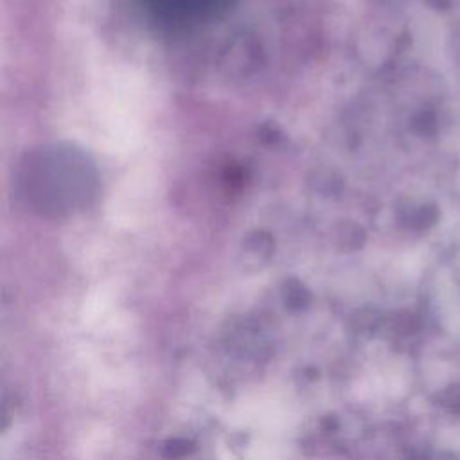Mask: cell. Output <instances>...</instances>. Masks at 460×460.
I'll return each instance as SVG.
<instances>
[{
  "mask_svg": "<svg viewBox=\"0 0 460 460\" xmlns=\"http://www.w3.org/2000/svg\"><path fill=\"white\" fill-rule=\"evenodd\" d=\"M92 183L86 162L72 151L50 149L29 162L25 185L31 198L50 210H68L84 199Z\"/></svg>",
  "mask_w": 460,
  "mask_h": 460,
  "instance_id": "cell-1",
  "label": "cell"
},
{
  "mask_svg": "<svg viewBox=\"0 0 460 460\" xmlns=\"http://www.w3.org/2000/svg\"><path fill=\"white\" fill-rule=\"evenodd\" d=\"M232 0H142L146 9L169 23H199L217 16Z\"/></svg>",
  "mask_w": 460,
  "mask_h": 460,
  "instance_id": "cell-2",
  "label": "cell"
}]
</instances>
